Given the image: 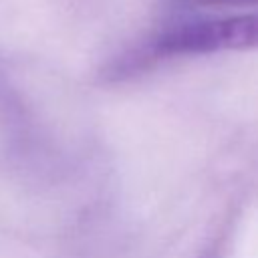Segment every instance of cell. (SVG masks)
Returning a JSON list of instances; mask_svg holds the SVG:
<instances>
[{
	"label": "cell",
	"instance_id": "cell-1",
	"mask_svg": "<svg viewBox=\"0 0 258 258\" xmlns=\"http://www.w3.org/2000/svg\"><path fill=\"white\" fill-rule=\"evenodd\" d=\"M258 48V8L230 16H200L167 22L143 44L117 56L109 69V79H123L145 64L167 56H198L218 50Z\"/></svg>",
	"mask_w": 258,
	"mask_h": 258
},
{
	"label": "cell",
	"instance_id": "cell-2",
	"mask_svg": "<svg viewBox=\"0 0 258 258\" xmlns=\"http://www.w3.org/2000/svg\"><path fill=\"white\" fill-rule=\"evenodd\" d=\"M171 10L189 12L196 8H258V0H165Z\"/></svg>",
	"mask_w": 258,
	"mask_h": 258
}]
</instances>
